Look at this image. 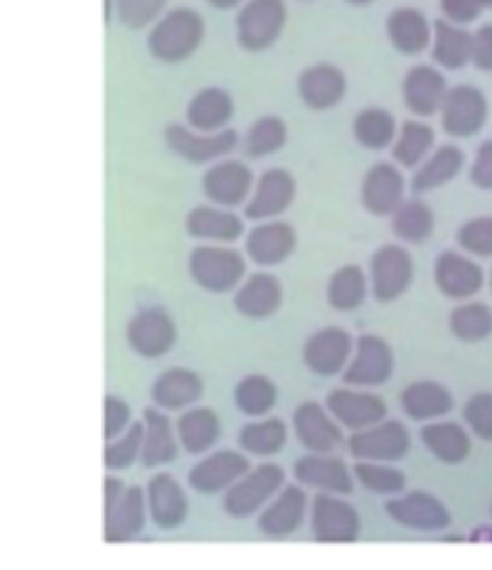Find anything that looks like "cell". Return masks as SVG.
I'll list each match as a JSON object with an SVG mask.
<instances>
[{"label": "cell", "instance_id": "cell-35", "mask_svg": "<svg viewBox=\"0 0 492 570\" xmlns=\"http://www.w3.org/2000/svg\"><path fill=\"white\" fill-rule=\"evenodd\" d=\"M466 165L464 150L457 145H437L421 167H415L412 176V194H430V190L444 188L455 179Z\"/></svg>", "mask_w": 492, "mask_h": 570}, {"label": "cell", "instance_id": "cell-50", "mask_svg": "<svg viewBox=\"0 0 492 570\" xmlns=\"http://www.w3.org/2000/svg\"><path fill=\"white\" fill-rule=\"evenodd\" d=\"M167 0H116L118 21L127 29H147L165 14Z\"/></svg>", "mask_w": 492, "mask_h": 570}, {"label": "cell", "instance_id": "cell-12", "mask_svg": "<svg viewBox=\"0 0 492 570\" xmlns=\"http://www.w3.org/2000/svg\"><path fill=\"white\" fill-rule=\"evenodd\" d=\"M292 424L294 435L308 452H337L341 446H346L341 421L328 412V406L317 404V401L299 404L292 415Z\"/></svg>", "mask_w": 492, "mask_h": 570}, {"label": "cell", "instance_id": "cell-60", "mask_svg": "<svg viewBox=\"0 0 492 570\" xmlns=\"http://www.w3.org/2000/svg\"><path fill=\"white\" fill-rule=\"evenodd\" d=\"M481 7H484V9H492V0H481Z\"/></svg>", "mask_w": 492, "mask_h": 570}, {"label": "cell", "instance_id": "cell-20", "mask_svg": "<svg viewBox=\"0 0 492 570\" xmlns=\"http://www.w3.org/2000/svg\"><path fill=\"white\" fill-rule=\"evenodd\" d=\"M308 508H312V501L305 495L303 484L299 481L297 484H285L259 513V533L268 535V539H288V535L303 528Z\"/></svg>", "mask_w": 492, "mask_h": 570}, {"label": "cell", "instance_id": "cell-38", "mask_svg": "<svg viewBox=\"0 0 492 570\" xmlns=\"http://www.w3.org/2000/svg\"><path fill=\"white\" fill-rule=\"evenodd\" d=\"M432 58L441 70H461L472 63V32L461 23L435 21L432 23Z\"/></svg>", "mask_w": 492, "mask_h": 570}, {"label": "cell", "instance_id": "cell-22", "mask_svg": "<svg viewBox=\"0 0 492 570\" xmlns=\"http://www.w3.org/2000/svg\"><path fill=\"white\" fill-rule=\"evenodd\" d=\"M254 174L248 170L245 161L225 159L216 161L208 174L201 176V194L208 196L214 205H223V208H236V205H245L254 194Z\"/></svg>", "mask_w": 492, "mask_h": 570}, {"label": "cell", "instance_id": "cell-26", "mask_svg": "<svg viewBox=\"0 0 492 570\" xmlns=\"http://www.w3.org/2000/svg\"><path fill=\"white\" fill-rule=\"evenodd\" d=\"M147 515H150L147 490H141L139 484L136 488H125L121 499L112 508L105 510V542L116 544L136 539L145 530Z\"/></svg>", "mask_w": 492, "mask_h": 570}, {"label": "cell", "instance_id": "cell-37", "mask_svg": "<svg viewBox=\"0 0 492 570\" xmlns=\"http://www.w3.org/2000/svg\"><path fill=\"white\" fill-rule=\"evenodd\" d=\"M234 119V98L219 87H205L196 92L188 105V127L199 132L228 130Z\"/></svg>", "mask_w": 492, "mask_h": 570}, {"label": "cell", "instance_id": "cell-47", "mask_svg": "<svg viewBox=\"0 0 492 570\" xmlns=\"http://www.w3.org/2000/svg\"><path fill=\"white\" fill-rule=\"evenodd\" d=\"M285 141H288V127L279 116H263L250 125L248 136H245V154L250 159H265V156H274L277 150H283Z\"/></svg>", "mask_w": 492, "mask_h": 570}, {"label": "cell", "instance_id": "cell-9", "mask_svg": "<svg viewBox=\"0 0 492 570\" xmlns=\"http://www.w3.org/2000/svg\"><path fill=\"white\" fill-rule=\"evenodd\" d=\"M239 136L234 130L219 132H199L194 127L185 125H167L165 145L174 150L179 159L190 161V165H208V161H219L228 156L236 147Z\"/></svg>", "mask_w": 492, "mask_h": 570}, {"label": "cell", "instance_id": "cell-10", "mask_svg": "<svg viewBox=\"0 0 492 570\" xmlns=\"http://www.w3.org/2000/svg\"><path fill=\"white\" fill-rule=\"evenodd\" d=\"M357 461H401L412 446V435L401 421H381L368 430L352 432L346 441Z\"/></svg>", "mask_w": 492, "mask_h": 570}, {"label": "cell", "instance_id": "cell-58", "mask_svg": "<svg viewBox=\"0 0 492 570\" xmlns=\"http://www.w3.org/2000/svg\"><path fill=\"white\" fill-rule=\"evenodd\" d=\"M112 7H116V0H105V21H112Z\"/></svg>", "mask_w": 492, "mask_h": 570}, {"label": "cell", "instance_id": "cell-11", "mask_svg": "<svg viewBox=\"0 0 492 570\" xmlns=\"http://www.w3.org/2000/svg\"><path fill=\"white\" fill-rule=\"evenodd\" d=\"M176 343V323L165 308L152 306L141 308L139 314H132V321L127 323V346L145 361H156L165 357Z\"/></svg>", "mask_w": 492, "mask_h": 570}, {"label": "cell", "instance_id": "cell-34", "mask_svg": "<svg viewBox=\"0 0 492 570\" xmlns=\"http://www.w3.org/2000/svg\"><path fill=\"white\" fill-rule=\"evenodd\" d=\"M452 406H455L452 392L437 381H415L401 392L403 415L417 424H430V421L450 415Z\"/></svg>", "mask_w": 492, "mask_h": 570}, {"label": "cell", "instance_id": "cell-61", "mask_svg": "<svg viewBox=\"0 0 492 570\" xmlns=\"http://www.w3.org/2000/svg\"><path fill=\"white\" fill-rule=\"evenodd\" d=\"M486 285H490V292H492V272H490V277H486Z\"/></svg>", "mask_w": 492, "mask_h": 570}, {"label": "cell", "instance_id": "cell-51", "mask_svg": "<svg viewBox=\"0 0 492 570\" xmlns=\"http://www.w3.org/2000/svg\"><path fill=\"white\" fill-rule=\"evenodd\" d=\"M464 424L481 441H492V392H479L464 404Z\"/></svg>", "mask_w": 492, "mask_h": 570}, {"label": "cell", "instance_id": "cell-1", "mask_svg": "<svg viewBox=\"0 0 492 570\" xmlns=\"http://www.w3.org/2000/svg\"><path fill=\"white\" fill-rule=\"evenodd\" d=\"M205 38V21L190 7L170 9L150 27L147 47L150 56L161 63H181L194 56Z\"/></svg>", "mask_w": 492, "mask_h": 570}, {"label": "cell", "instance_id": "cell-24", "mask_svg": "<svg viewBox=\"0 0 492 570\" xmlns=\"http://www.w3.org/2000/svg\"><path fill=\"white\" fill-rule=\"evenodd\" d=\"M446 92H450L446 78L441 76V70L430 67V63H417L403 78V105H406V110L415 119L437 116L446 101Z\"/></svg>", "mask_w": 492, "mask_h": 570}, {"label": "cell", "instance_id": "cell-29", "mask_svg": "<svg viewBox=\"0 0 492 570\" xmlns=\"http://www.w3.org/2000/svg\"><path fill=\"white\" fill-rule=\"evenodd\" d=\"M185 230L199 243H223L234 245L236 239L245 237L243 216H236L230 208L223 205H199L188 214Z\"/></svg>", "mask_w": 492, "mask_h": 570}, {"label": "cell", "instance_id": "cell-19", "mask_svg": "<svg viewBox=\"0 0 492 570\" xmlns=\"http://www.w3.org/2000/svg\"><path fill=\"white\" fill-rule=\"evenodd\" d=\"M397 161H377L361 181V203L372 216H392L406 199V179Z\"/></svg>", "mask_w": 492, "mask_h": 570}, {"label": "cell", "instance_id": "cell-54", "mask_svg": "<svg viewBox=\"0 0 492 570\" xmlns=\"http://www.w3.org/2000/svg\"><path fill=\"white\" fill-rule=\"evenodd\" d=\"M481 9H484L481 0H441V12H444L446 21L461 23V27L479 21Z\"/></svg>", "mask_w": 492, "mask_h": 570}, {"label": "cell", "instance_id": "cell-18", "mask_svg": "<svg viewBox=\"0 0 492 570\" xmlns=\"http://www.w3.org/2000/svg\"><path fill=\"white\" fill-rule=\"evenodd\" d=\"M294 479L303 488L323 490V493L348 495L354 490V470L334 452H308L294 461Z\"/></svg>", "mask_w": 492, "mask_h": 570}, {"label": "cell", "instance_id": "cell-62", "mask_svg": "<svg viewBox=\"0 0 492 570\" xmlns=\"http://www.w3.org/2000/svg\"><path fill=\"white\" fill-rule=\"evenodd\" d=\"M490 515H492V504H490Z\"/></svg>", "mask_w": 492, "mask_h": 570}, {"label": "cell", "instance_id": "cell-56", "mask_svg": "<svg viewBox=\"0 0 492 570\" xmlns=\"http://www.w3.org/2000/svg\"><path fill=\"white\" fill-rule=\"evenodd\" d=\"M470 542H492V528L486 524V528H475L470 533Z\"/></svg>", "mask_w": 492, "mask_h": 570}, {"label": "cell", "instance_id": "cell-6", "mask_svg": "<svg viewBox=\"0 0 492 570\" xmlns=\"http://www.w3.org/2000/svg\"><path fill=\"white\" fill-rule=\"evenodd\" d=\"M412 277H415V263L412 254L403 245L388 243L375 250L368 263V279H372V297L377 303H395L397 297L410 292Z\"/></svg>", "mask_w": 492, "mask_h": 570}, {"label": "cell", "instance_id": "cell-45", "mask_svg": "<svg viewBox=\"0 0 492 570\" xmlns=\"http://www.w3.org/2000/svg\"><path fill=\"white\" fill-rule=\"evenodd\" d=\"M450 332L455 334L461 343H481L492 334V308L484 303H461L457 308H452L450 314Z\"/></svg>", "mask_w": 492, "mask_h": 570}, {"label": "cell", "instance_id": "cell-17", "mask_svg": "<svg viewBox=\"0 0 492 570\" xmlns=\"http://www.w3.org/2000/svg\"><path fill=\"white\" fill-rule=\"evenodd\" d=\"M294 194H297V181L283 167H270L254 185V194L245 203V219L250 223H265V219H277L285 210L292 208Z\"/></svg>", "mask_w": 492, "mask_h": 570}, {"label": "cell", "instance_id": "cell-57", "mask_svg": "<svg viewBox=\"0 0 492 570\" xmlns=\"http://www.w3.org/2000/svg\"><path fill=\"white\" fill-rule=\"evenodd\" d=\"M208 3L214 9H236V7H243L245 0H208Z\"/></svg>", "mask_w": 492, "mask_h": 570}, {"label": "cell", "instance_id": "cell-13", "mask_svg": "<svg viewBox=\"0 0 492 570\" xmlns=\"http://www.w3.org/2000/svg\"><path fill=\"white\" fill-rule=\"evenodd\" d=\"M326 406L343 430L361 432L368 426L386 421V401L375 392L361 390V386H343V390H332L326 397Z\"/></svg>", "mask_w": 492, "mask_h": 570}, {"label": "cell", "instance_id": "cell-48", "mask_svg": "<svg viewBox=\"0 0 492 570\" xmlns=\"http://www.w3.org/2000/svg\"><path fill=\"white\" fill-rule=\"evenodd\" d=\"M141 446H145V417L130 424V430L121 432L118 439L107 441L105 466L107 470H130L136 461H141Z\"/></svg>", "mask_w": 492, "mask_h": 570}, {"label": "cell", "instance_id": "cell-4", "mask_svg": "<svg viewBox=\"0 0 492 570\" xmlns=\"http://www.w3.org/2000/svg\"><path fill=\"white\" fill-rule=\"evenodd\" d=\"M285 488V470L277 464H259L225 490L223 508L230 519H248L259 513Z\"/></svg>", "mask_w": 492, "mask_h": 570}, {"label": "cell", "instance_id": "cell-21", "mask_svg": "<svg viewBox=\"0 0 492 570\" xmlns=\"http://www.w3.org/2000/svg\"><path fill=\"white\" fill-rule=\"evenodd\" d=\"M484 268L475 263V257L461 254V250H444L435 263V285L446 299H472L484 288Z\"/></svg>", "mask_w": 492, "mask_h": 570}, {"label": "cell", "instance_id": "cell-7", "mask_svg": "<svg viewBox=\"0 0 492 570\" xmlns=\"http://www.w3.org/2000/svg\"><path fill=\"white\" fill-rule=\"evenodd\" d=\"M490 116V101L484 92L472 83H461L446 92V101L441 107V130L452 139H472L479 136Z\"/></svg>", "mask_w": 492, "mask_h": 570}, {"label": "cell", "instance_id": "cell-40", "mask_svg": "<svg viewBox=\"0 0 492 570\" xmlns=\"http://www.w3.org/2000/svg\"><path fill=\"white\" fill-rule=\"evenodd\" d=\"M239 446L254 459H270L288 444V426L279 417H250V424L239 430Z\"/></svg>", "mask_w": 492, "mask_h": 570}, {"label": "cell", "instance_id": "cell-15", "mask_svg": "<svg viewBox=\"0 0 492 570\" xmlns=\"http://www.w3.org/2000/svg\"><path fill=\"white\" fill-rule=\"evenodd\" d=\"M250 470V459L248 452L239 450H216L208 452L199 464L190 470L188 484L201 495H216L225 493L230 484L243 479L245 473Z\"/></svg>", "mask_w": 492, "mask_h": 570}, {"label": "cell", "instance_id": "cell-25", "mask_svg": "<svg viewBox=\"0 0 492 570\" xmlns=\"http://www.w3.org/2000/svg\"><path fill=\"white\" fill-rule=\"evenodd\" d=\"M147 508L156 528L176 530L188 522V495L170 473H156L147 481Z\"/></svg>", "mask_w": 492, "mask_h": 570}, {"label": "cell", "instance_id": "cell-16", "mask_svg": "<svg viewBox=\"0 0 492 570\" xmlns=\"http://www.w3.org/2000/svg\"><path fill=\"white\" fill-rule=\"evenodd\" d=\"M386 513L392 522H397L401 528L421 530V533H437V530H446L452 522L450 510H446L444 501H437L432 493H403L392 495V501L386 504Z\"/></svg>", "mask_w": 492, "mask_h": 570}, {"label": "cell", "instance_id": "cell-52", "mask_svg": "<svg viewBox=\"0 0 492 570\" xmlns=\"http://www.w3.org/2000/svg\"><path fill=\"white\" fill-rule=\"evenodd\" d=\"M132 424V410L127 401L116 395L105 397V441L118 439L121 432L130 430Z\"/></svg>", "mask_w": 492, "mask_h": 570}, {"label": "cell", "instance_id": "cell-59", "mask_svg": "<svg viewBox=\"0 0 492 570\" xmlns=\"http://www.w3.org/2000/svg\"><path fill=\"white\" fill-rule=\"evenodd\" d=\"M352 7H368V3H375V0H346Z\"/></svg>", "mask_w": 492, "mask_h": 570}, {"label": "cell", "instance_id": "cell-39", "mask_svg": "<svg viewBox=\"0 0 492 570\" xmlns=\"http://www.w3.org/2000/svg\"><path fill=\"white\" fill-rule=\"evenodd\" d=\"M372 279L366 277L361 265H343L332 274L326 285V299L334 312H357L366 303Z\"/></svg>", "mask_w": 492, "mask_h": 570}, {"label": "cell", "instance_id": "cell-33", "mask_svg": "<svg viewBox=\"0 0 492 570\" xmlns=\"http://www.w3.org/2000/svg\"><path fill=\"white\" fill-rule=\"evenodd\" d=\"M432 23L426 14L415 7H401L388 14L386 36L388 43L401 52V56H421L432 47Z\"/></svg>", "mask_w": 492, "mask_h": 570}, {"label": "cell", "instance_id": "cell-2", "mask_svg": "<svg viewBox=\"0 0 492 570\" xmlns=\"http://www.w3.org/2000/svg\"><path fill=\"white\" fill-rule=\"evenodd\" d=\"M245 254L234 245L223 243H201L190 250L188 272L201 292L208 294H230L236 292L245 279Z\"/></svg>", "mask_w": 492, "mask_h": 570}, {"label": "cell", "instance_id": "cell-31", "mask_svg": "<svg viewBox=\"0 0 492 570\" xmlns=\"http://www.w3.org/2000/svg\"><path fill=\"white\" fill-rule=\"evenodd\" d=\"M145 446H141V466L156 470V466L174 464L179 455V432L176 424L165 415L161 406L145 410Z\"/></svg>", "mask_w": 492, "mask_h": 570}, {"label": "cell", "instance_id": "cell-14", "mask_svg": "<svg viewBox=\"0 0 492 570\" xmlns=\"http://www.w3.org/2000/svg\"><path fill=\"white\" fill-rule=\"evenodd\" d=\"M354 355L352 334L341 326H328L314 332L303 346V363L319 377L343 375Z\"/></svg>", "mask_w": 492, "mask_h": 570}, {"label": "cell", "instance_id": "cell-30", "mask_svg": "<svg viewBox=\"0 0 492 570\" xmlns=\"http://www.w3.org/2000/svg\"><path fill=\"white\" fill-rule=\"evenodd\" d=\"M152 404L161 406L165 412H185L188 406H196L205 395V383L196 375L194 368H167L152 383Z\"/></svg>", "mask_w": 492, "mask_h": 570}, {"label": "cell", "instance_id": "cell-46", "mask_svg": "<svg viewBox=\"0 0 492 570\" xmlns=\"http://www.w3.org/2000/svg\"><path fill=\"white\" fill-rule=\"evenodd\" d=\"M354 479L363 490L375 495H397L406 490V475L392 466V461H357L352 466Z\"/></svg>", "mask_w": 492, "mask_h": 570}, {"label": "cell", "instance_id": "cell-36", "mask_svg": "<svg viewBox=\"0 0 492 570\" xmlns=\"http://www.w3.org/2000/svg\"><path fill=\"white\" fill-rule=\"evenodd\" d=\"M176 432H179V444L185 446V452L205 455L223 435V424L210 406H188L176 421Z\"/></svg>", "mask_w": 492, "mask_h": 570}, {"label": "cell", "instance_id": "cell-27", "mask_svg": "<svg viewBox=\"0 0 492 570\" xmlns=\"http://www.w3.org/2000/svg\"><path fill=\"white\" fill-rule=\"evenodd\" d=\"M283 306V283L274 274L259 272L243 279L234 292V308L248 321H268Z\"/></svg>", "mask_w": 492, "mask_h": 570}, {"label": "cell", "instance_id": "cell-53", "mask_svg": "<svg viewBox=\"0 0 492 570\" xmlns=\"http://www.w3.org/2000/svg\"><path fill=\"white\" fill-rule=\"evenodd\" d=\"M470 181L481 190H492V139L475 150V159L470 167Z\"/></svg>", "mask_w": 492, "mask_h": 570}, {"label": "cell", "instance_id": "cell-42", "mask_svg": "<svg viewBox=\"0 0 492 570\" xmlns=\"http://www.w3.org/2000/svg\"><path fill=\"white\" fill-rule=\"evenodd\" d=\"M354 139L357 145L366 147V150H386V147L395 145L397 130L401 125L395 121V116L383 107H366L354 116Z\"/></svg>", "mask_w": 492, "mask_h": 570}, {"label": "cell", "instance_id": "cell-43", "mask_svg": "<svg viewBox=\"0 0 492 570\" xmlns=\"http://www.w3.org/2000/svg\"><path fill=\"white\" fill-rule=\"evenodd\" d=\"M435 230V214L423 199H403L401 208L392 214V234H395L401 243L421 245L432 237Z\"/></svg>", "mask_w": 492, "mask_h": 570}, {"label": "cell", "instance_id": "cell-49", "mask_svg": "<svg viewBox=\"0 0 492 570\" xmlns=\"http://www.w3.org/2000/svg\"><path fill=\"white\" fill-rule=\"evenodd\" d=\"M457 245L464 254L475 259H492V216H475L466 219L455 234Z\"/></svg>", "mask_w": 492, "mask_h": 570}, {"label": "cell", "instance_id": "cell-32", "mask_svg": "<svg viewBox=\"0 0 492 570\" xmlns=\"http://www.w3.org/2000/svg\"><path fill=\"white\" fill-rule=\"evenodd\" d=\"M421 441L423 446L435 455L441 464H464L472 452L470 426L457 424V421H430L421 426Z\"/></svg>", "mask_w": 492, "mask_h": 570}, {"label": "cell", "instance_id": "cell-8", "mask_svg": "<svg viewBox=\"0 0 492 570\" xmlns=\"http://www.w3.org/2000/svg\"><path fill=\"white\" fill-rule=\"evenodd\" d=\"M395 372V355L383 337L377 334H363L354 343V355L348 361L343 381L346 386H361V390H375L392 377Z\"/></svg>", "mask_w": 492, "mask_h": 570}, {"label": "cell", "instance_id": "cell-23", "mask_svg": "<svg viewBox=\"0 0 492 570\" xmlns=\"http://www.w3.org/2000/svg\"><path fill=\"white\" fill-rule=\"evenodd\" d=\"M297 248V234L283 219H265L254 225L248 237H245V257L259 268H274L283 265Z\"/></svg>", "mask_w": 492, "mask_h": 570}, {"label": "cell", "instance_id": "cell-44", "mask_svg": "<svg viewBox=\"0 0 492 570\" xmlns=\"http://www.w3.org/2000/svg\"><path fill=\"white\" fill-rule=\"evenodd\" d=\"M277 401H279V390H277V383L270 381V377L248 375L236 383L234 404L243 415L248 417L270 415L274 406H277Z\"/></svg>", "mask_w": 492, "mask_h": 570}, {"label": "cell", "instance_id": "cell-55", "mask_svg": "<svg viewBox=\"0 0 492 570\" xmlns=\"http://www.w3.org/2000/svg\"><path fill=\"white\" fill-rule=\"evenodd\" d=\"M472 63L481 72H492V23H484L472 32Z\"/></svg>", "mask_w": 492, "mask_h": 570}, {"label": "cell", "instance_id": "cell-5", "mask_svg": "<svg viewBox=\"0 0 492 570\" xmlns=\"http://www.w3.org/2000/svg\"><path fill=\"white\" fill-rule=\"evenodd\" d=\"M308 515H312V533L317 542L348 544L357 542V535H361V515L337 493L319 490L312 499Z\"/></svg>", "mask_w": 492, "mask_h": 570}, {"label": "cell", "instance_id": "cell-3", "mask_svg": "<svg viewBox=\"0 0 492 570\" xmlns=\"http://www.w3.org/2000/svg\"><path fill=\"white\" fill-rule=\"evenodd\" d=\"M285 0H245L236 14V41L245 52H265L285 29Z\"/></svg>", "mask_w": 492, "mask_h": 570}, {"label": "cell", "instance_id": "cell-41", "mask_svg": "<svg viewBox=\"0 0 492 570\" xmlns=\"http://www.w3.org/2000/svg\"><path fill=\"white\" fill-rule=\"evenodd\" d=\"M432 150H435V130L426 121L410 119L397 130V139L392 145V161L412 170V167H421Z\"/></svg>", "mask_w": 492, "mask_h": 570}, {"label": "cell", "instance_id": "cell-28", "mask_svg": "<svg viewBox=\"0 0 492 570\" xmlns=\"http://www.w3.org/2000/svg\"><path fill=\"white\" fill-rule=\"evenodd\" d=\"M346 90H348L346 76H343L334 63H314V67H308L297 81L299 101H303L308 110H319V112L332 110V107L341 105Z\"/></svg>", "mask_w": 492, "mask_h": 570}]
</instances>
